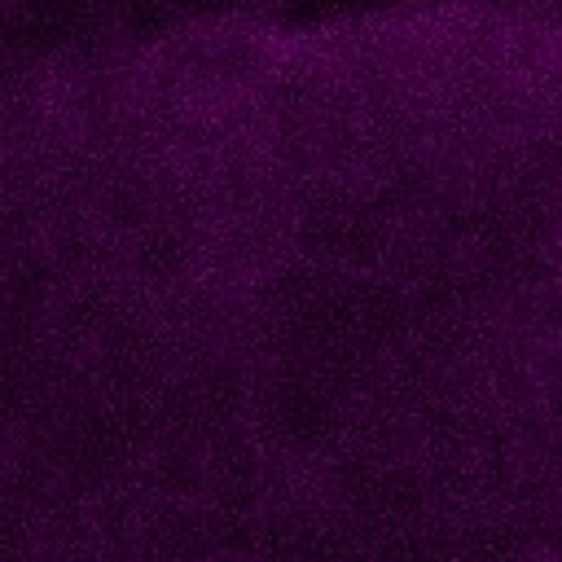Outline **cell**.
<instances>
[{"label":"cell","mask_w":562,"mask_h":562,"mask_svg":"<svg viewBox=\"0 0 562 562\" xmlns=\"http://www.w3.org/2000/svg\"><path fill=\"white\" fill-rule=\"evenodd\" d=\"M400 0H277V18L285 22H325V18H342V13H373V9H391Z\"/></svg>","instance_id":"obj_1"},{"label":"cell","mask_w":562,"mask_h":562,"mask_svg":"<svg viewBox=\"0 0 562 562\" xmlns=\"http://www.w3.org/2000/svg\"><path fill=\"white\" fill-rule=\"evenodd\" d=\"M180 13H202V18H211V13H233V9H241L246 0H171Z\"/></svg>","instance_id":"obj_2"},{"label":"cell","mask_w":562,"mask_h":562,"mask_svg":"<svg viewBox=\"0 0 562 562\" xmlns=\"http://www.w3.org/2000/svg\"><path fill=\"white\" fill-rule=\"evenodd\" d=\"M531 4H540V0H531Z\"/></svg>","instance_id":"obj_3"}]
</instances>
